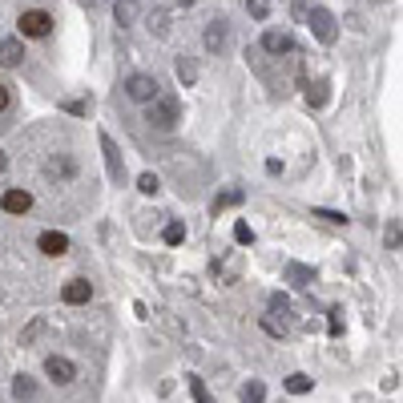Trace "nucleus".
Instances as JSON below:
<instances>
[{
	"label": "nucleus",
	"mask_w": 403,
	"mask_h": 403,
	"mask_svg": "<svg viewBox=\"0 0 403 403\" xmlns=\"http://www.w3.org/2000/svg\"><path fill=\"white\" fill-rule=\"evenodd\" d=\"M177 117H182V101L170 97V93H162L158 101H150V114H145V121H150L153 129H174Z\"/></svg>",
	"instance_id": "1"
},
{
	"label": "nucleus",
	"mask_w": 403,
	"mask_h": 403,
	"mask_svg": "<svg viewBox=\"0 0 403 403\" xmlns=\"http://www.w3.org/2000/svg\"><path fill=\"white\" fill-rule=\"evenodd\" d=\"M307 28L315 33L319 45H335V40H339V25H335V16H331L323 4H315V9L307 13Z\"/></svg>",
	"instance_id": "2"
},
{
	"label": "nucleus",
	"mask_w": 403,
	"mask_h": 403,
	"mask_svg": "<svg viewBox=\"0 0 403 403\" xmlns=\"http://www.w3.org/2000/svg\"><path fill=\"white\" fill-rule=\"evenodd\" d=\"M126 97L150 105V101L162 97V85H158V77H150V73H133V77H126Z\"/></svg>",
	"instance_id": "3"
},
{
	"label": "nucleus",
	"mask_w": 403,
	"mask_h": 403,
	"mask_svg": "<svg viewBox=\"0 0 403 403\" xmlns=\"http://www.w3.org/2000/svg\"><path fill=\"white\" fill-rule=\"evenodd\" d=\"M16 25H21V33H25V37H49V33H53V16L40 13V9H25Z\"/></svg>",
	"instance_id": "4"
},
{
	"label": "nucleus",
	"mask_w": 403,
	"mask_h": 403,
	"mask_svg": "<svg viewBox=\"0 0 403 403\" xmlns=\"http://www.w3.org/2000/svg\"><path fill=\"white\" fill-rule=\"evenodd\" d=\"M45 375H49L57 387H69V383L77 379V367L69 363L65 355H49V359H45Z\"/></svg>",
	"instance_id": "5"
},
{
	"label": "nucleus",
	"mask_w": 403,
	"mask_h": 403,
	"mask_svg": "<svg viewBox=\"0 0 403 403\" xmlns=\"http://www.w3.org/2000/svg\"><path fill=\"white\" fill-rule=\"evenodd\" d=\"M206 53H222L230 45V25H226V16H214L210 25H206Z\"/></svg>",
	"instance_id": "6"
},
{
	"label": "nucleus",
	"mask_w": 403,
	"mask_h": 403,
	"mask_svg": "<svg viewBox=\"0 0 403 403\" xmlns=\"http://www.w3.org/2000/svg\"><path fill=\"white\" fill-rule=\"evenodd\" d=\"M61 299L69 302V307H81V302L93 299V282H89V278H69L61 287Z\"/></svg>",
	"instance_id": "7"
},
{
	"label": "nucleus",
	"mask_w": 403,
	"mask_h": 403,
	"mask_svg": "<svg viewBox=\"0 0 403 403\" xmlns=\"http://www.w3.org/2000/svg\"><path fill=\"white\" fill-rule=\"evenodd\" d=\"M0 210H4V214H28V210H33V194H28V189H4Z\"/></svg>",
	"instance_id": "8"
},
{
	"label": "nucleus",
	"mask_w": 403,
	"mask_h": 403,
	"mask_svg": "<svg viewBox=\"0 0 403 403\" xmlns=\"http://www.w3.org/2000/svg\"><path fill=\"white\" fill-rule=\"evenodd\" d=\"M40 254H49V258H61V254H69V234H61V230H45L37 238Z\"/></svg>",
	"instance_id": "9"
},
{
	"label": "nucleus",
	"mask_w": 403,
	"mask_h": 403,
	"mask_svg": "<svg viewBox=\"0 0 403 403\" xmlns=\"http://www.w3.org/2000/svg\"><path fill=\"white\" fill-rule=\"evenodd\" d=\"M101 150H105V165H109V177H114L117 186H121V177H126V165H121V150L114 145L109 133H101Z\"/></svg>",
	"instance_id": "10"
},
{
	"label": "nucleus",
	"mask_w": 403,
	"mask_h": 403,
	"mask_svg": "<svg viewBox=\"0 0 403 403\" xmlns=\"http://www.w3.org/2000/svg\"><path fill=\"white\" fill-rule=\"evenodd\" d=\"M263 49L270 53V57L294 53V37H290V33H278V28H270V33H263Z\"/></svg>",
	"instance_id": "11"
},
{
	"label": "nucleus",
	"mask_w": 403,
	"mask_h": 403,
	"mask_svg": "<svg viewBox=\"0 0 403 403\" xmlns=\"http://www.w3.org/2000/svg\"><path fill=\"white\" fill-rule=\"evenodd\" d=\"M21 61H25V45L16 37H4L0 40V65H4V69H16Z\"/></svg>",
	"instance_id": "12"
},
{
	"label": "nucleus",
	"mask_w": 403,
	"mask_h": 403,
	"mask_svg": "<svg viewBox=\"0 0 403 403\" xmlns=\"http://www.w3.org/2000/svg\"><path fill=\"white\" fill-rule=\"evenodd\" d=\"M282 278H287L290 287H311V282H315V266L287 263V266H282Z\"/></svg>",
	"instance_id": "13"
},
{
	"label": "nucleus",
	"mask_w": 403,
	"mask_h": 403,
	"mask_svg": "<svg viewBox=\"0 0 403 403\" xmlns=\"http://www.w3.org/2000/svg\"><path fill=\"white\" fill-rule=\"evenodd\" d=\"M138 16H141V4H138V0H117V4H114V21L121 28H129Z\"/></svg>",
	"instance_id": "14"
},
{
	"label": "nucleus",
	"mask_w": 403,
	"mask_h": 403,
	"mask_svg": "<svg viewBox=\"0 0 403 403\" xmlns=\"http://www.w3.org/2000/svg\"><path fill=\"white\" fill-rule=\"evenodd\" d=\"M242 198H246V194H242L238 186H230V189H222V194H218V198H214V214H222V210H230V206H238Z\"/></svg>",
	"instance_id": "15"
},
{
	"label": "nucleus",
	"mask_w": 403,
	"mask_h": 403,
	"mask_svg": "<svg viewBox=\"0 0 403 403\" xmlns=\"http://www.w3.org/2000/svg\"><path fill=\"white\" fill-rule=\"evenodd\" d=\"M13 395H16L21 403L33 399V395H37V383H33V375H16V379H13Z\"/></svg>",
	"instance_id": "16"
},
{
	"label": "nucleus",
	"mask_w": 403,
	"mask_h": 403,
	"mask_svg": "<svg viewBox=\"0 0 403 403\" xmlns=\"http://www.w3.org/2000/svg\"><path fill=\"white\" fill-rule=\"evenodd\" d=\"M150 33L153 37H170V13L165 9H153L150 13Z\"/></svg>",
	"instance_id": "17"
},
{
	"label": "nucleus",
	"mask_w": 403,
	"mask_h": 403,
	"mask_svg": "<svg viewBox=\"0 0 403 403\" xmlns=\"http://www.w3.org/2000/svg\"><path fill=\"white\" fill-rule=\"evenodd\" d=\"M311 387H315V379H311V375H302V371L287 375V391H290V395H307Z\"/></svg>",
	"instance_id": "18"
},
{
	"label": "nucleus",
	"mask_w": 403,
	"mask_h": 403,
	"mask_svg": "<svg viewBox=\"0 0 403 403\" xmlns=\"http://www.w3.org/2000/svg\"><path fill=\"white\" fill-rule=\"evenodd\" d=\"M73 170H77V165L69 162V158H53V162L45 165V174H49V177H73Z\"/></svg>",
	"instance_id": "19"
},
{
	"label": "nucleus",
	"mask_w": 403,
	"mask_h": 403,
	"mask_svg": "<svg viewBox=\"0 0 403 403\" xmlns=\"http://www.w3.org/2000/svg\"><path fill=\"white\" fill-rule=\"evenodd\" d=\"M242 403H266V387L258 379H250V383L242 387Z\"/></svg>",
	"instance_id": "20"
},
{
	"label": "nucleus",
	"mask_w": 403,
	"mask_h": 403,
	"mask_svg": "<svg viewBox=\"0 0 403 403\" xmlns=\"http://www.w3.org/2000/svg\"><path fill=\"white\" fill-rule=\"evenodd\" d=\"M177 77H182V81H186V85H194V81H198V65L189 61L186 53H182V57H177Z\"/></svg>",
	"instance_id": "21"
},
{
	"label": "nucleus",
	"mask_w": 403,
	"mask_h": 403,
	"mask_svg": "<svg viewBox=\"0 0 403 403\" xmlns=\"http://www.w3.org/2000/svg\"><path fill=\"white\" fill-rule=\"evenodd\" d=\"M162 238H165V246H182V242H186V226H182V222H170V226L162 230Z\"/></svg>",
	"instance_id": "22"
},
{
	"label": "nucleus",
	"mask_w": 403,
	"mask_h": 403,
	"mask_svg": "<svg viewBox=\"0 0 403 403\" xmlns=\"http://www.w3.org/2000/svg\"><path fill=\"white\" fill-rule=\"evenodd\" d=\"M186 383H189V395H194L198 403H214V399H210V391H206V383H202L198 375H189Z\"/></svg>",
	"instance_id": "23"
},
{
	"label": "nucleus",
	"mask_w": 403,
	"mask_h": 403,
	"mask_svg": "<svg viewBox=\"0 0 403 403\" xmlns=\"http://www.w3.org/2000/svg\"><path fill=\"white\" fill-rule=\"evenodd\" d=\"M383 242H387V250H399V242H403V226H399V222H387Z\"/></svg>",
	"instance_id": "24"
},
{
	"label": "nucleus",
	"mask_w": 403,
	"mask_h": 403,
	"mask_svg": "<svg viewBox=\"0 0 403 403\" xmlns=\"http://www.w3.org/2000/svg\"><path fill=\"white\" fill-rule=\"evenodd\" d=\"M246 13H250L254 21H266V16H270V0H246Z\"/></svg>",
	"instance_id": "25"
},
{
	"label": "nucleus",
	"mask_w": 403,
	"mask_h": 403,
	"mask_svg": "<svg viewBox=\"0 0 403 403\" xmlns=\"http://www.w3.org/2000/svg\"><path fill=\"white\" fill-rule=\"evenodd\" d=\"M234 242H238V246H250V242H254V230L246 226V222H234Z\"/></svg>",
	"instance_id": "26"
},
{
	"label": "nucleus",
	"mask_w": 403,
	"mask_h": 403,
	"mask_svg": "<svg viewBox=\"0 0 403 403\" xmlns=\"http://www.w3.org/2000/svg\"><path fill=\"white\" fill-rule=\"evenodd\" d=\"M138 189H141V194H158V189H162V182H158L153 174H141L138 177Z\"/></svg>",
	"instance_id": "27"
},
{
	"label": "nucleus",
	"mask_w": 403,
	"mask_h": 403,
	"mask_svg": "<svg viewBox=\"0 0 403 403\" xmlns=\"http://www.w3.org/2000/svg\"><path fill=\"white\" fill-rule=\"evenodd\" d=\"M270 311H275V315H287L290 299H287V294H270Z\"/></svg>",
	"instance_id": "28"
},
{
	"label": "nucleus",
	"mask_w": 403,
	"mask_h": 403,
	"mask_svg": "<svg viewBox=\"0 0 403 403\" xmlns=\"http://www.w3.org/2000/svg\"><path fill=\"white\" fill-rule=\"evenodd\" d=\"M315 218H327L335 226H347V214H339V210H315Z\"/></svg>",
	"instance_id": "29"
},
{
	"label": "nucleus",
	"mask_w": 403,
	"mask_h": 403,
	"mask_svg": "<svg viewBox=\"0 0 403 403\" xmlns=\"http://www.w3.org/2000/svg\"><path fill=\"white\" fill-rule=\"evenodd\" d=\"M331 335H343V311H331Z\"/></svg>",
	"instance_id": "30"
},
{
	"label": "nucleus",
	"mask_w": 403,
	"mask_h": 403,
	"mask_svg": "<svg viewBox=\"0 0 403 403\" xmlns=\"http://www.w3.org/2000/svg\"><path fill=\"white\" fill-rule=\"evenodd\" d=\"M69 114H89V101H65Z\"/></svg>",
	"instance_id": "31"
},
{
	"label": "nucleus",
	"mask_w": 403,
	"mask_h": 403,
	"mask_svg": "<svg viewBox=\"0 0 403 403\" xmlns=\"http://www.w3.org/2000/svg\"><path fill=\"white\" fill-rule=\"evenodd\" d=\"M9 105H13V93H9V89H4V85H0V114H4Z\"/></svg>",
	"instance_id": "32"
},
{
	"label": "nucleus",
	"mask_w": 403,
	"mask_h": 403,
	"mask_svg": "<svg viewBox=\"0 0 403 403\" xmlns=\"http://www.w3.org/2000/svg\"><path fill=\"white\" fill-rule=\"evenodd\" d=\"M177 4H182V9H189V4H194V0H177Z\"/></svg>",
	"instance_id": "33"
},
{
	"label": "nucleus",
	"mask_w": 403,
	"mask_h": 403,
	"mask_svg": "<svg viewBox=\"0 0 403 403\" xmlns=\"http://www.w3.org/2000/svg\"><path fill=\"white\" fill-rule=\"evenodd\" d=\"M4 165H9V158H4V153H0V170H4Z\"/></svg>",
	"instance_id": "34"
}]
</instances>
